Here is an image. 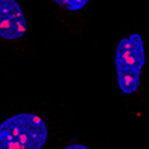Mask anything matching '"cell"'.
Instances as JSON below:
<instances>
[{
	"instance_id": "5",
	"label": "cell",
	"mask_w": 149,
	"mask_h": 149,
	"mask_svg": "<svg viewBox=\"0 0 149 149\" xmlns=\"http://www.w3.org/2000/svg\"><path fill=\"white\" fill-rule=\"evenodd\" d=\"M64 149H90V148H88V146H85V145H82V143H73V145L66 146Z\"/></svg>"
},
{
	"instance_id": "2",
	"label": "cell",
	"mask_w": 149,
	"mask_h": 149,
	"mask_svg": "<svg viewBox=\"0 0 149 149\" xmlns=\"http://www.w3.org/2000/svg\"><path fill=\"white\" fill-rule=\"evenodd\" d=\"M145 61V42L139 33L122 37L118 42L115 51L116 82L124 94H133L139 88Z\"/></svg>"
},
{
	"instance_id": "3",
	"label": "cell",
	"mask_w": 149,
	"mask_h": 149,
	"mask_svg": "<svg viewBox=\"0 0 149 149\" xmlns=\"http://www.w3.org/2000/svg\"><path fill=\"white\" fill-rule=\"evenodd\" d=\"M27 33V18L15 0H0V37L17 40Z\"/></svg>"
},
{
	"instance_id": "4",
	"label": "cell",
	"mask_w": 149,
	"mask_h": 149,
	"mask_svg": "<svg viewBox=\"0 0 149 149\" xmlns=\"http://www.w3.org/2000/svg\"><path fill=\"white\" fill-rule=\"evenodd\" d=\"M90 2L88 0H57V5L64 8L67 10H78L82 9L84 6H86Z\"/></svg>"
},
{
	"instance_id": "1",
	"label": "cell",
	"mask_w": 149,
	"mask_h": 149,
	"mask_svg": "<svg viewBox=\"0 0 149 149\" xmlns=\"http://www.w3.org/2000/svg\"><path fill=\"white\" fill-rule=\"evenodd\" d=\"M46 139V122L36 113H15L0 124V149H42Z\"/></svg>"
}]
</instances>
